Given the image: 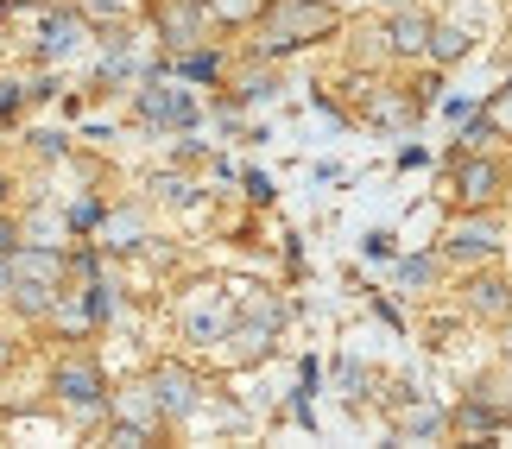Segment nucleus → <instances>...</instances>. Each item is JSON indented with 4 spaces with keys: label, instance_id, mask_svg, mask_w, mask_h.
Returning <instances> with one entry per match:
<instances>
[{
    "label": "nucleus",
    "instance_id": "nucleus-1",
    "mask_svg": "<svg viewBox=\"0 0 512 449\" xmlns=\"http://www.w3.org/2000/svg\"><path fill=\"white\" fill-rule=\"evenodd\" d=\"M336 32H342V13L329 0H266L260 19H253V57H291Z\"/></svg>",
    "mask_w": 512,
    "mask_h": 449
},
{
    "label": "nucleus",
    "instance_id": "nucleus-2",
    "mask_svg": "<svg viewBox=\"0 0 512 449\" xmlns=\"http://www.w3.org/2000/svg\"><path fill=\"white\" fill-rule=\"evenodd\" d=\"M512 197V165L494 159V152H449V203L456 209H494Z\"/></svg>",
    "mask_w": 512,
    "mask_h": 449
},
{
    "label": "nucleus",
    "instance_id": "nucleus-3",
    "mask_svg": "<svg viewBox=\"0 0 512 449\" xmlns=\"http://www.w3.org/2000/svg\"><path fill=\"white\" fill-rule=\"evenodd\" d=\"M500 247H506V228H500L494 209H456V216L443 222V234H437L443 266H456V272L500 260Z\"/></svg>",
    "mask_w": 512,
    "mask_h": 449
},
{
    "label": "nucleus",
    "instance_id": "nucleus-4",
    "mask_svg": "<svg viewBox=\"0 0 512 449\" xmlns=\"http://www.w3.org/2000/svg\"><path fill=\"white\" fill-rule=\"evenodd\" d=\"M456 310H462L468 323L500 329L512 317V279H506V272H494V260H487V266H468L462 285H456Z\"/></svg>",
    "mask_w": 512,
    "mask_h": 449
},
{
    "label": "nucleus",
    "instance_id": "nucleus-5",
    "mask_svg": "<svg viewBox=\"0 0 512 449\" xmlns=\"http://www.w3.org/2000/svg\"><path fill=\"white\" fill-rule=\"evenodd\" d=\"M152 19H159L165 57H184L190 45H203V38H209L215 7H209V0H152Z\"/></svg>",
    "mask_w": 512,
    "mask_h": 449
},
{
    "label": "nucleus",
    "instance_id": "nucleus-6",
    "mask_svg": "<svg viewBox=\"0 0 512 449\" xmlns=\"http://www.w3.org/2000/svg\"><path fill=\"white\" fill-rule=\"evenodd\" d=\"M51 393L76 405V412H89V418H102L108 412V380H102V367H95L89 355H70V361H57V374H51Z\"/></svg>",
    "mask_w": 512,
    "mask_h": 449
},
{
    "label": "nucleus",
    "instance_id": "nucleus-7",
    "mask_svg": "<svg viewBox=\"0 0 512 449\" xmlns=\"http://www.w3.org/2000/svg\"><path fill=\"white\" fill-rule=\"evenodd\" d=\"M430 26H437V13H430V7H392V13L380 19V38H386L392 64H424Z\"/></svg>",
    "mask_w": 512,
    "mask_h": 449
},
{
    "label": "nucleus",
    "instance_id": "nucleus-8",
    "mask_svg": "<svg viewBox=\"0 0 512 449\" xmlns=\"http://www.w3.org/2000/svg\"><path fill=\"white\" fill-rule=\"evenodd\" d=\"M392 437H399V443L449 437V412H443V405H430V399H418L411 386H392Z\"/></svg>",
    "mask_w": 512,
    "mask_h": 449
},
{
    "label": "nucleus",
    "instance_id": "nucleus-9",
    "mask_svg": "<svg viewBox=\"0 0 512 449\" xmlns=\"http://www.w3.org/2000/svg\"><path fill=\"white\" fill-rule=\"evenodd\" d=\"M146 386H152V399H159L165 424H184V418L196 412V405H203V380H196L184 361H159V367H152V380H146Z\"/></svg>",
    "mask_w": 512,
    "mask_h": 449
},
{
    "label": "nucleus",
    "instance_id": "nucleus-10",
    "mask_svg": "<svg viewBox=\"0 0 512 449\" xmlns=\"http://www.w3.org/2000/svg\"><path fill=\"white\" fill-rule=\"evenodd\" d=\"M108 412H114V424H127V431H140L146 443L165 431V412H159V399H152V386H121V393L108 399Z\"/></svg>",
    "mask_w": 512,
    "mask_h": 449
},
{
    "label": "nucleus",
    "instance_id": "nucleus-11",
    "mask_svg": "<svg viewBox=\"0 0 512 449\" xmlns=\"http://www.w3.org/2000/svg\"><path fill=\"white\" fill-rule=\"evenodd\" d=\"M140 114H146L152 127H190L196 121V102L177 83H146L140 89Z\"/></svg>",
    "mask_w": 512,
    "mask_h": 449
},
{
    "label": "nucleus",
    "instance_id": "nucleus-12",
    "mask_svg": "<svg viewBox=\"0 0 512 449\" xmlns=\"http://www.w3.org/2000/svg\"><path fill=\"white\" fill-rule=\"evenodd\" d=\"M475 51V26H462V19H437V26H430V51H424V64H437V70H456L462 57Z\"/></svg>",
    "mask_w": 512,
    "mask_h": 449
},
{
    "label": "nucleus",
    "instance_id": "nucleus-13",
    "mask_svg": "<svg viewBox=\"0 0 512 449\" xmlns=\"http://www.w3.org/2000/svg\"><path fill=\"white\" fill-rule=\"evenodd\" d=\"M437 279H443V253L437 247H430V253H405V260L392 266V285H399L405 298H430Z\"/></svg>",
    "mask_w": 512,
    "mask_h": 449
},
{
    "label": "nucleus",
    "instance_id": "nucleus-14",
    "mask_svg": "<svg viewBox=\"0 0 512 449\" xmlns=\"http://www.w3.org/2000/svg\"><path fill=\"white\" fill-rule=\"evenodd\" d=\"M57 291H64V285H38V279H19V272H13V298H7V304H13L26 323H45L51 304H57Z\"/></svg>",
    "mask_w": 512,
    "mask_h": 449
},
{
    "label": "nucleus",
    "instance_id": "nucleus-15",
    "mask_svg": "<svg viewBox=\"0 0 512 449\" xmlns=\"http://www.w3.org/2000/svg\"><path fill=\"white\" fill-rule=\"evenodd\" d=\"M481 121L494 127V140H506V146H512V83H500V89L481 102Z\"/></svg>",
    "mask_w": 512,
    "mask_h": 449
},
{
    "label": "nucleus",
    "instance_id": "nucleus-16",
    "mask_svg": "<svg viewBox=\"0 0 512 449\" xmlns=\"http://www.w3.org/2000/svg\"><path fill=\"white\" fill-rule=\"evenodd\" d=\"M171 64L184 76H196V83H215V76H222V57L215 51H190V57H171Z\"/></svg>",
    "mask_w": 512,
    "mask_h": 449
},
{
    "label": "nucleus",
    "instance_id": "nucleus-17",
    "mask_svg": "<svg viewBox=\"0 0 512 449\" xmlns=\"http://www.w3.org/2000/svg\"><path fill=\"white\" fill-rule=\"evenodd\" d=\"M336 386H342V399H367V386H373V374L361 361H342L336 367Z\"/></svg>",
    "mask_w": 512,
    "mask_h": 449
},
{
    "label": "nucleus",
    "instance_id": "nucleus-18",
    "mask_svg": "<svg viewBox=\"0 0 512 449\" xmlns=\"http://www.w3.org/2000/svg\"><path fill=\"white\" fill-rule=\"evenodd\" d=\"M209 7H215V19H222V26H234V19H247V26H253L266 0H209Z\"/></svg>",
    "mask_w": 512,
    "mask_h": 449
},
{
    "label": "nucleus",
    "instance_id": "nucleus-19",
    "mask_svg": "<svg viewBox=\"0 0 512 449\" xmlns=\"http://www.w3.org/2000/svg\"><path fill=\"white\" fill-rule=\"evenodd\" d=\"M19 241H26V228H19L7 209H0V253H19Z\"/></svg>",
    "mask_w": 512,
    "mask_h": 449
},
{
    "label": "nucleus",
    "instance_id": "nucleus-20",
    "mask_svg": "<svg viewBox=\"0 0 512 449\" xmlns=\"http://www.w3.org/2000/svg\"><path fill=\"white\" fill-rule=\"evenodd\" d=\"M13 367H19V342L0 329V374H13Z\"/></svg>",
    "mask_w": 512,
    "mask_h": 449
},
{
    "label": "nucleus",
    "instance_id": "nucleus-21",
    "mask_svg": "<svg viewBox=\"0 0 512 449\" xmlns=\"http://www.w3.org/2000/svg\"><path fill=\"white\" fill-rule=\"evenodd\" d=\"M159 197H171V203H184V197H190V178H159Z\"/></svg>",
    "mask_w": 512,
    "mask_h": 449
},
{
    "label": "nucleus",
    "instance_id": "nucleus-22",
    "mask_svg": "<svg viewBox=\"0 0 512 449\" xmlns=\"http://www.w3.org/2000/svg\"><path fill=\"white\" fill-rule=\"evenodd\" d=\"M500 367H506V380H512V317L500 323Z\"/></svg>",
    "mask_w": 512,
    "mask_h": 449
},
{
    "label": "nucleus",
    "instance_id": "nucleus-23",
    "mask_svg": "<svg viewBox=\"0 0 512 449\" xmlns=\"http://www.w3.org/2000/svg\"><path fill=\"white\" fill-rule=\"evenodd\" d=\"M13 298V253H0V304Z\"/></svg>",
    "mask_w": 512,
    "mask_h": 449
},
{
    "label": "nucleus",
    "instance_id": "nucleus-24",
    "mask_svg": "<svg viewBox=\"0 0 512 449\" xmlns=\"http://www.w3.org/2000/svg\"><path fill=\"white\" fill-rule=\"evenodd\" d=\"M367 253L373 260H392V234H367Z\"/></svg>",
    "mask_w": 512,
    "mask_h": 449
},
{
    "label": "nucleus",
    "instance_id": "nucleus-25",
    "mask_svg": "<svg viewBox=\"0 0 512 449\" xmlns=\"http://www.w3.org/2000/svg\"><path fill=\"white\" fill-rule=\"evenodd\" d=\"M13 203V178H7V171H0V209H7Z\"/></svg>",
    "mask_w": 512,
    "mask_h": 449
},
{
    "label": "nucleus",
    "instance_id": "nucleus-26",
    "mask_svg": "<svg viewBox=\"0 0 512 449\" xmlns=\"http://www.w3.org/2000/svg\"><path fill=\"white\" fill-rule=\"evenodd\" d=\"M506 247H512V234H506Z\"/></svg>",
    "mask_w": 512,
    "mask_h": 449
}]
</instances>
